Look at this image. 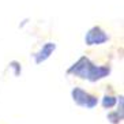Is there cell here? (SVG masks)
Wrapping results in <instances>:
<instances>
[{"instance_id": "6da1fadb", "label": "cell", "mask_w": 124, "mask_h": 124, "mask_svg": "<svg viewBox=\"0 0 124 124\" xmlns=\"http://www.w3.org/2000/svg\"><path fill=\"white\" fill-rule=\"evenodd\" d=\"M68 75H74L80 79H87L90 82H97L106 78L110 74L109 66H95L87 56H82L67 70Z\"/></svg>"}, {"instance_id": "8992f818", "label": "cell", "mask_w": 124, "mask_h": 124, "mask_svg": "<svg viewBox=\"0 0 124 124\" xmlns=\"http://www.w3.org/2000/svg\"><path fill=\"white\" fill-rule=\"evenodd\" d=\"M106 119H108V121L112 123V124H120L121 120H123V115H120L117 110H115V112H109V113H108Z\"/></svg>"}, {"instance_id": "3957f363", "label": "cell", "mask_w": 124, "mask_h": 124, "mask_svg": "<svg viewBox=\"0 0 124 124\" xmlns=\"http://www.w3.org/2000/svg\"><path fill=\"white\" fill-rule=\"evenodd\" d=\"M109 40V36L105 30L100 27V26H93L91 29L87 30V33L85 36V42L89 46L93 45H102Z\"/></svg>"}, {"instance_id": "7a4b0ae2", "label": "cell", "mask_w": 124, "mask_h": 124, "mask_svg": "<svg viewBox=\"0 0 124 124\" xmlns=\"http://www.w3.org/2000/svg\"><path fill=\"white\" fill-rule=\"evenodd\" d=\"M71 97H72V101L78 106L87 108V109H93L98 104V98L95 95L90 94V93H87L86 90L80 87H74L72 91H71Z\"/></svg>"}, {"instance_id": "277c9868", "label": "cell", "mask_w": 124, "mask_h": 124, "mask_svg": "<svg viewBox=\"0 0 124 124\" xmlns=\"http://www.w3.org/2000/svg\"><path fill=\"white\" fill-rule=\"evenodd\" d=\"M55 51H56L55 42H51V41H49V42H45V44L42 45V48L34 55V62H36V64H41V63H44L45 60H48Z\"/></svg>"}, {"instance_id": "52a82bcc", "label": "cell", "mask_w": 124, "mask_h": 124, "mask_svg": "<svg viewBox=\"0 0 124 124\" xmlns=\"http://www.w3.org/2000/svg\"><path fill=\"white\" fill-rule=\"evenodd\" d=\"M10 68L12 70V72H14L15 77H19L21 75V72H22V66H21V63L18 62V60H12V62H10Z\"/></svg>"}, {"instance_id": "ba28073f", "label": "cell", "mask_w": 124, "mask_h": 124, "mask_svg": "<svg viewBox=\"0 0 124 124\" xmlns=\"http://www.w3.org/2000/svg\"><path fill=\"white\" fill-rule=\"evenodd\" d=\"M116 104H117V112L124 116V100H123V95L119 97V100H117Z\"/></svg>"}, {"instance_id": "5b68a950", "label": "cell", "mask_w": 124, "mask_h": 124, "mask_svg": "<svg viewBox=\"0 0 124 124\" xmlns=\"http://www.w3.org/2000/svg\"><path fill=\"white\" fill-rule=\"evenodd\" d=\"M117 102V97H113V95H104L101 100V105L105 108V109H110V108H113V106L116 105Z\"/></svg>"}]
</instances>
